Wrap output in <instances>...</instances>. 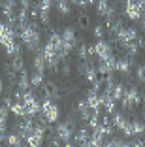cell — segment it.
Listing matches in <instances>:
<instances>
[{
    "instance_id": "1",
    "label": "cell",
    "mask_w": 145,
    "mask_h": 147,
    "mask_svg": "<svg viewBox=\"0 0 145 147\" xmlns=\"http://www.w3.org/2000/svg\"><path fill=\"white\" fill-rule=\"evenodd\" d=\"M38 19H30L26 25L19 26L17 32H19V40H21V43L25 45L28 51L36 53L42 49L43 45V34H42V26L38 25Z\"/></svg>"
},
{
    "instance_id": "2",
    "label": "cell",
    "mask_w": 145,
    "mask_h": 147,
    "mask_svg": "<svg viewBox=\"0 0 145 147\" xmlns=\"http://www.w3.org/2000/svg\"><path fill=\"white\" fill-rule=\"evenodd\" d=\"M0 45L8 53V57L19 55L21 53V43H19V32L17 26L8 21H0Z\"/></svg>"
},
{
    "instance_id": "3",
    "label": "cell",
    "mask_w": 145,
    "mask_h": 147,
    "mask_svg": "<svg viewBox=\"0 0 145 147\" xmlns=\"http://www.w3.org/2000/svg\"><path fill=\"white\" fill-rule=\"evenodd\" d=\"M111 43H115V45H119L121 49H126V47H130V45H136V43H140L141 45V36H140V30H138L136 26H124L123 30L119 32V34L115 36V38H111L109 40Z\"/></svg>"
},
{
    "instance_id": "4",
    "label": "cell",
    "mask_w": 145,
    "mask_h": 147,
    "mask_svg": "<svg viewBox=\"0 0 145 147\" xmlns=\"http://www.w3.org/2000/svg\"><path fill=\"white\" fill-rule=\"evenodd\" d=\"M42 115L45 117V121L49 125H55L57 121H60V106L53 96H43L42 98Z\"/></svg>"
},
{
    "instance_id": "5",
    "label": "cell",
    "mask_w": 145,
    "mask_h": 147,
    "mask_svg": "<svg viewBox=\"0 0 145 147\" xmlns=\"http://www.w3.org/2000/svg\"><path fill=\"white\" fill-rule=\"evenodd\" d=\"M141 104V91L136 85H126L124 89V96L121 98V106H123V111H130V109H136Z\"/></svg>"
},
{
    "instance_id": "6",
    "label": "cell",
    "mask_w": 145,
    "mask_h": 147,
    "mask_svg": "<svg viewBox=\"0 0 145 147\" xmlns=\"http://www.w3.org/2000/svg\"><path fill=\"white\" fill-rule=\"evenodd\" d=\"M21 102H23V106H25V115L26 117L36 119V117L42 113V102L38 100V96H36L32 91H25L23 92Z\"/></svg>"
},
{
    "instance_id": "7",
    "label": "cell",
    "mask_w": 145,
    "mask_h": 147,
    "mask_svg": "<svg viewBox=\"0 0 145 147\" xmlns=\"http://www.w3.org/2000/svg\"><path fill=\"white\" fill-rule=\"evenodd\" d=\"M53 130H55V134L60 138L62 145H66V147L74 145V132H76V126L74 125H70L68 121H57Z\"/></svg>"
},
{
    "instance_id": "8",
    "label": "cell",
    "mask_w": 145,
    "mask_h": 147,
    "mask_svg": "<svg viewBox=\"0 0 145 147\" xmlns=\"http://www.w3.org/2000/svg\"><path fill=\"white\" fill-rule=\"evenodd\" d=\"M94 11H96L98 17L106 19V21L117 17V6L113 0H96L94 2Z\"/></svg>"
},
{
    "instance_id": "9",
    "label": "cell",
    "mask_w": 145,
    "mask_h": 147,
    "mask_svg": "<svg viewBox=\"0 0 145 147\" xmlns=\"http://www.w3.org/2000/svg\"><path fill=\"white\" fill-rule=\"evenodd\" d=\"M98 62H96V68H98L100 76H109V74H115L117 72V57L115 53L106 57H96Z\"/></svg>"
},
{
    "instance_id": "10",
    "label": "cell",
    "mask_w": 145,
    "mask_h": 147,
    "mask_svg": "<svg viewBox=\"0 0 145 147\" xmlns=\"http://www.w3.org/2000/svg\"><path fill=\"white\" fill-rule=\"evenodd\" d=\"M145 9L141 8V4L138 0H124L123 4V13L128 21H140Z\"/></svg>"
},
{
    "instance_id": "11",
    "label": "cell",
    "mask_w": 145,
    "mask_h": 147,
    "mask_svg": "<svg viewBox=\"0 0 145 147\" xmlns=\"http://www.w3.org/2000/svg\"><path fill=\"white\" fill-rule=\"evenodd\" d=\"M62 40H64V43H66V47H68V51L72 53V51H76L77 47H79V36H77V30L74 28V26H64L62 28Z\"/></svg>"
},
{
    "instance_id": "12",
    "label": "cell",
    "mask_w": 145,
    "mask_h": 147,
    "mask_svg": "<svg viewBox=\"0 0 145 147\" xmlns=\"http://www.w3.org/2000/svg\"><path fill=\"white\" fill-rule=\"evenodd\" d=\"M85 102L89 104V108L92 109L94 113L102 111V94H100V91H96V89L90 87L89 91L85 92Z\"/></svg>"
},
{
    "instance_id": "13",
    "label": "cell",
    "mask_w": 145,
    "mask_h": 147,
    "mask_svg": "<svg viewBox=\"0 0 145 147\" xmlns=\"http://www.w3.org/2000/svg\"><path fill=\"white\" fill-rule=\"evenodd\" d=\"M134 64H136V57H128V55L119 57V59H117V72H119L123 78H128L134 70Z\"/></svg>"
},
{
    "instance_id": "14",
    "label": "cell",
    "mask_w": 145,
    "mask_h": 147,
    "mask_svg": "<svg viewBox=\"0 0 145 147\" xmlns=\"http://www.w3.org/2000/svg\"><path fill=\"white\" fill-rule=\"evenodd\" d=\"M92 51H94V57H106V55H111L113 53V43L109 40L102 38V40H96V43L92 45Z\"/></svg>"
},
{
    "instance_id": "15",
    "label": "cell",
    "mask_w": 145,
    "mask_h": 147,
    "mask_svg": "<svg viewBox=\"0 0 145 147\" xmlns=\"http://www.w3.org/2000/svg\"><path fill=\"white\" fill-rule=\"evenodd\" d=\"M100 94H102V111L106 113V115L115 113L117 111V104H119V102H117L109 92H106V91H100Z\"/></svg>"
},
{
    "instance_id": "16",
    "label": "cell",
    "mask_w": 145,
    "mask_h": 147,
    "mask_svg": "<svg viewBox=\"0 0 145 147\" xmlns=\"http://www.w3.org/2000/svg\"><path fill=\"white\" fill-rule=\"evenodd\" d=\"M32 70H34V72H42V74L47 72V59H45L42 49L32 55Z\"/></svg>"
},
{
    "instance_id": "17",
    "label": "cell",
    "mask_w": 145,
    "mask_h": 147,
    "mask_svg": "<svg viewBox=\"0 0 145 147\" xmlns=\"http://www.w3.org/2000/svg\"><path fill=\"white\" fill-rule=\"evenodd\" d=\"M90 130L87 126H77L74 132V145H89Z\"/></svg>"
},
{
    "instance_id": "18",
    "label": "cell",
    "mask_w": 145,
    "mask_h": 147,
    "mask_svg": "<svg viewBox=\"0 0 145 147\" xmlns=\"http://www.w3.org/2000/svg\"><path fill=\"white\" fill-rule=\"evenodd\" d=\"M109 119H111V126H113L115 130H119V132L124 128V125H126V123L130 121V119L126 117V113H124V111H115V113H111Z\"/></svg>"
},
{
    "instance_id": "19",
    "label": "cell",
    "mask_w": 145,
    "mask_h": 147,
    "mask_svg": "<svg viewBox=\"0 0 145 147\" xmlns=\"http://www.w3.org/2000/svg\"><path fill=\"white\" fill-rule=\"evenodd\" d=\"M77 115H79V119H81V121H85V123L94 115V111L89 108V104L85 102V98H81L79 102H77Z\"/></svg>"
},
{
    "instance_id": "20",
    "label": "cell",
    "mask_w": 145,
    "mask_h": 147,
    "mask_svg": "<svg viewBox=\"0 0 145 147\" xmlns=\"http://www.w3.org/2000/svg\"><path fill=\"white\" fill-rule=\"evenodd\" d=\"M4 143H6V145H9V147H21V145H25L26 142H25V138H23L21 134H17V132L13 130V132H8Z\"/></svg>"
},
{
    "instance_id": "21",
    "label": "cell",
    "mask_w": 145,
    "mask_h": 147,
    "mask_svg": "<svg viewBox=\"0 0 145 147\" xmlns=\"http://www.w3.org/2000/svg\"><path fill=\"white\" fill-rule=\"evenodd\" d=\"M55 9L62 15V17H70L74 11V6L70 4V0H57L55 2Z\"/></svg>"
},
{
    "instance_id": "22",
    "label": "cell",
    "mask_w": 145,
    "mask_h": 147,
    "mask_svg": "<svg viewBox=\"0 0 145 147\" xmlns=\"http://www.w3.org/2000/svg\"><path fill=\"white\" fill-rule=\"evenodd\" d=\"M43 85H45V74L32 70V74H30V87L32 89H43Z\"/></svg>"
},
{
    "instance_id": "23",
    "label": "cell",
    "mask_w": 145,
    "mask_h": 147,
    "mask_svg": "<svg viewBox=\"0 0 145 147\" xmlns=\"http://www.w3.org/2000/svg\"><path fill=\"white\" fill-rule=\"evenodd\" d=\"M128 138H124V136H115V134H111L109 138L106 140V145L107 147H123V145H128V142H126Z\"/></svg>"
},
{
    "instance_id": "24",
    "label": "cell",
    "mask_w": 145,
    "mask_h": 147,
    "mask_svg": "<svg viewBox=\"0 0 145 147\" xmlns=\"http://www.w3.org/2000/svg\"><path fill=\"white\" fill-rule=\"evenodd\" d=\"M134 78H136V83L145 85V62H140L134 66Z\"/></svg>"
},
{
    "instance_id": "25",
    "label": "cell",
    "mask_w": 145,
    "mask_h": 147,
    "mask_svg": "<svg viewBox=\"0 0 145 147\" xmlns=\"http://www.w3.org/2000/svg\"><path fill=\"white\" fill-rule=\"evenodd\" d=\"M92 36H94L96 40L106 38V36H107V26H106V25H100V23H98V25H94V26H92Z\"/></svg>"
},
{
    "instance_id": "26",
    "label": "cell",
    "mask_w": 145,
    "mask_h": 147,
    "mask_svg": "<svg viewBox=\"0 0 145 147\" xmlns=\"http://www.w3.org/2000/svg\"><path fill=\"white\" fill-rule=\"evenodd\" d=\"M132 132H134V136H143L145 134V123L143 121H132Z\"/></svg>"
},
{
    "instance_id": "27",
    "label": "cell",
    "mask_w": 145,
    "mask_h": 147,
    "mask_svg": "<svg viewBox=\"0 0 145 147\" xmlns=\"http://www.w3.org/2000/svg\"><path fill=\"white\" fill-rule=\"evenodd\" d=\"M70 4H72L74 8H77V9H87L89 0H70Z\"/></svg>"
},
{
    "instance_id": "28",
    "label": "cell",
    "mask_w": 145,
    "mask_h": 147,
    "mask_svg": "<svg viewBox=\"0 0 145 147\" xmlns=\"http://www.w3.org/2000/svg\"><path fill=\"white\" fill-rule=\"evenodd\" d=\"M4 81H6V79H4V76L0 74V96L4 94Z\"/></svg>"
},
{
    "instance_id": "29",
    "label": "cell",
    "mask_w": 145,
    "mask_h": 147,
    "mask_svg": "<svg viewBox=\"0 0 145 147\" xmlns=\"http://www.w3.org/2000/svg\"><path fill=\"white\" fill-rule=\"evenodd\" d=\"M143 123H145V102H143Z\"/></svg>"
},
{
    "instance_id": "30",
    "label": "cell",
    "mask_w": 145,
    "mask_h": 147,
    "mask_svg": "<svg viewBox=\"0 0 145 147\" xmlns=\"http://www.w3.org/2000/svg\"><path fill=\"white\" fill-rule=\"evenodd\" d=\"M141 49H143V51H145V40H143V42H141Z\"/></svg>"
},
{
    "instance_id": "31",
    "label": "cell",
    "mask_w": 145,
    "mask_h": 147,
    "mask_svg": "<svg viewBox=\"0 0 145 147\" xmlns=\"http://www.w3.org/2000/svg\"><path fill=\"white\" fill-rule=\"evenodd\" d=\"M143 145H145V138H143Z\"/></svg>"
}]
</instances>
